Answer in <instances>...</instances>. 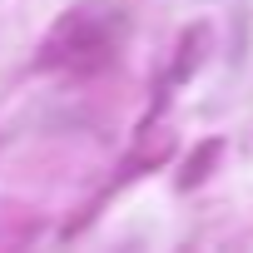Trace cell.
<instances>
[{
  "instance_id": "2",
  "label": "cell",
  "mask_w": 253,
  "mask_h": 253,
  "mask_svg": "<svg viewBox=\"0 0 253 253\" xmlns=\"http://www.w3.org/2000/svg\"><path fill=\"white\" fill-rule=\"evenodd\" d=\"M213 159H218V139H209V144H204L199 154H189V164H184V179H179V184L189 189V184L209 179V164H213Z\"/></svg>"
},
{
  "instance_id": "1",
  "label": "cell",
  "mask_w": 253,
  "mask_h": 253,
  "mask_svg": "<svg viewBox=\"0 0 253 253\" xmlns=\"http://www.w3.org/2000/svg\"><path fill=\"white\" fill-rule=\"evenodd\" d=\"M104 55H109V30L94 15H70L45 45V60H65V65H99Z\"/></svg>"
}]
</instances>
